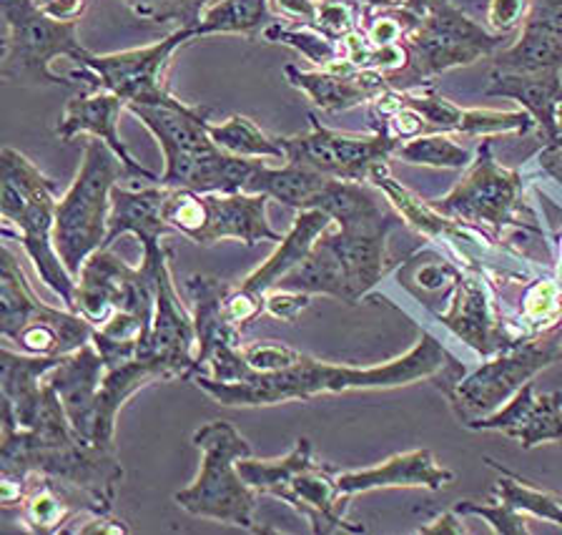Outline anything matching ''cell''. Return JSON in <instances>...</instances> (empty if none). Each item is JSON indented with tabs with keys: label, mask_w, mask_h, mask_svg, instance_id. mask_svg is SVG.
<instances>
[{
	"label": "cell",
	"mask_w": 562,
	"mask_h": 535,
	"mask_svg": "<svg viewBox=\"0 0 562 535\" xmlns=\"http://www.w3.org/2000/svg\"><path fill=\"white\" fill-rule=\"evenodd\" d=\"M241 355L246 365H249V370L261 375L284 370V367L294 365L302 357L299 349L284 345V342H257V345L241 347Z\"/></svg>",
	"instance_id": "cell-44"
},
{
	"label": "cell",
	"mask_w": 562,
	"mask_h": 535,
	"mask_svg": "<svg viewBox=\"0 0 562 535\" xmlns=\"http://www.w3.org/2000/svg\"><path fill=\"white\" fill-rule=\"evenodd\" d=\"M485 462L490 465V468L499 470V476H503L495 486L497 495L503 503L517 508L520 513H530L535 517H542V521L555 523L562 528V498L560 495L544 493V490L530 486V482H525L520 476L505 470L503 465L495 462L492 458H485Z\"/></svg>",
	"instance_id": "cell-36"
},
{
	"label": "cell",
	"mask_w": 562,
	"mask_h": 535,
	"mask_svg": "<svg viewBox=\"0 0 562 535\" xmlns=\"http://www.w3.org/2000/svg\"><path fill=\"white\" fill-rule=\"evenodd\" d=\"M339 490L347 495L369 493V490L384 488H429L439 490L452 486L454 472L437 465L435 455L429 450H412L402 455H392L390 460L374 468L339 472Z\"/></svg>",
	"instance_id": "cell-25"
},
{
	"label": "cell",
	"mask_w": 562,
	"mask_h": 535,
	"mask_svg": "<svg viewBox=\"0 0 562 535\" xmlns=\"http://www.w3.org/2000/svg\"><path fill=\"white\" fill-rule=\"evenodd\" d=\"M209 136L214 138L218 148H224L226 154L244 156V159H279L286 161V148L281 144V138H271L246 116H232L224 124L211 126Z\"/></svg>",
	"instance_id": "cell-35"
},
{
	"label": "cell",
	"mask_w": 562,
	"mask_h": 535,
	"mask_svg": "<svg viewBox=\"0 0 562 535\" xmlns=\"http://www.w3.org/2000/svg\"><path fill=\"white\" fill-rule=\"evenodd\" d=\"M193 445L204 453V458L193 486L173 495L176 505L196 517L259 531L254 521L259 493L239 476V460L251 458V445L226 420L201 425L193 433Z\"/></svg>",
	"instance_id": "cell-6"
},
{
	"label": "cell",
	"mask_w": 562,
	"mask_h": 535,
	"mask_svg": "<svg viewBox=\"0 0 562 535\" xmlns=\"http://www.w3.org/2000/svg\"><path fill=\"white\" fill-rule=\"evenodd\" d=\"M364 8H372V11H380V8H400L404 3H400V0H359Z\"/></svg>",
	"instance_id": "cell-53"
},
{
	"label": "cell",
	"mask_w": 562,
	"mask_h": 535,
	"mask_svg": "<svg viewBox=\"0 0 562 535\" xmlns=\"http://www.w3.org/2000/svg\"><path fill=\"white\" fill-rule=\"evenodd\" d=\"M103 375L105 363L93 342L60 357V363L46 375V380L64 402L70 427H74L78 441L83 443H88V417H91V408L95 394H99Z\"/></svg>",
	"instance_id": "cell-24"
},
{
	"label": "cell",
	"mask_w": 562,
	"mask_h": 535,
	"mask_svg": "<svg viewBox=\"0 0 562 535\" xmlns=\"http://www.w3.org/2000/svg\"><path fill=\"white\" fill-rule=\"evenodd\" d=\"M452 511L457 515H480L492 525V531L499 535H527L530 533V525H527L525 513L517 511V508L497 500V505H482L474 503V500H460L454 503Z\"/></svg>",
	"instance_id": "cell-42"
},
{
	"label": "cell",
	"mask_w": 562,
	"mask_h": 535,
	"mask_svg": "<svg viewBox=\"0 0 562 535\" xmlns=\"http://www.w3.org/2000/svg\"><path fill=\"white\" fill-rule=\"evenodd\" d=\"M0 11L8 29L0 76L18 86L70 83L50 71V60L68 56L81 66L91 54L78 41V21L53 19L38 0H0Z\"/></svg>",
	"instance_id": "cell-7"
},
{
	"label": "cell",
	"mask_w": 562,
	"mask_h": 535,
	"mask_svg": "<svg viewBox=\"0 0 562 535\" xmlns=\"http://www.w3.org/2000/svg\"><path fill=\"white\" fill-rule=\"evenodd\" d=\"M226 312L236 327L244 330L246 324H251L261 312H267V297L254 294L244 287H239V289L232 287V292H228V297H226Z\"/></svg>",
	"instance_id": "cell-45"
},
{
	"label": "cell",
	"mask_w": 562,
	"mask_h": 535,
	"mask_svg": "<svg viewBox=\"0 0 562 535\" xmlns=\"http://www.w3.org/2000/svg\"><path fill=\"white\" fill-rule=\"evenodd\" d=\"M503 33H492L454 8L450 0H429L427 13L407 36L409 64L386 81L407 78V86H419L457 66H470L482 56H492L503 46Z\"/></svg>",
	"instance_id": "cell-9"
},
{
	"label": "cell",
	"mask_w": 562,
	"mask_h": 535,
	"mask_svg": "<svg viewBox=\"0 0 562 535\" xmlns=\"http://www.w3.org/2000/svg\"><path fill=\"white\" fill-rule=\"evenodd\" d=\"M191 38H196V31L179 29L169 38L146 48L123 51V54L111 56L88 54L81 66L93 74V81H99L103 91L116 93L126 107L131 103H138V107L173 103L176 99L166 86V71H169L176 48Z\"/></svg>",
	"instance_id": "cell-11"
},
{
	"label": "cell",
	"mask_w": 562,
	"mask_h": 535,
	"mask_svg": "<svg viewBox=\"0 0 562 535\" xmlns=\"http://www.w3.org/2000/svg\"><path fill=\"white\" fill-rule=\"evenodd\" d=\"M312 302V294L292 292V289H269L267 292V312L281 322H296Z\"/></svg>",
	"instance_id": "cell-47"
},
{
	"label": "cell",
	"mask_w": 562,
	"mask_h": 535,
	"mask_svg": "<svg viewBox=\"0 0 562 535\" xmlns=\"http://www.w3.org/2000/svg\"><path fill=\"white\" fill-rule=\"evenodd\" d=\"M435 317L445 324L452 335L468 342L480 355L492 357L513 347L517 339L503 320L495 317L492 294L485 279L477 275H460L447 300V310H437Z\"/></svg>",
	"instance_id": "cell-15"
},
{
	"label": "cell",
	"mask_w": 562,
	"mask_h": 535,
	"mask_svg": "<svg viewBox=\"0 0 562 535\" xmlns=\"http://www.w3.org/2000/svg\"><path fill=\"white\" fill-rule=\"evenodd\" d=\"M417 533L422 535H442V533H452V535H464L468 533V528L460 523V515H457L454 511H447L442 515H437L432 523L425 525V528H419Z\"/></svg>",
	"instance_id": "cell-50"
},
{
	"label": "cell",
	"mask_w": 562,
	"mask_h": 535,
	"mask_svg": "<svg viewBox=\"0 0 562 535\" xmlns=\"http://www.w3.org/2000/svg\"><path fill=\"white\" fill-rule=\"evenodd\" d=\"M140 119L164 152L166 171L158 183L166 189H193L199 194L244 191L259 159L226 154L209 136V109L187 107L176 99L158 107H126Z\"/></svg>",
	"instance_id": "cell-2"
},
{
	"label": "cell",
	"mask_w": 562,
	"mask_h": 535,
	"mask_svg": "<svg viewBox=\"0 0 562 535\" xmlns=\"http://www.w3.org/2000/svg\"><path fill=\"white\" fill-rule=\"evenodd\" d=\"M560 277H562V242H560Z\"/></svg>",
	"instance_id": "cell-55"
},
{
	"label": "cell",
	"mask_w": 562,
	"mask_h": 535,
	"mask_svg": "<svg viewBox=\"0 0 562 535\" xmlns=\"http://www.w3.org/2000/svg\"><path fill=\"white\" fill-rule=\"evenodd\" d=\"M390 230H337L322 236L345 269L357 302L367 297L384 277V242Z\"/></svg>",
	"instance_id": "cell-30"
},
{
	"label": "cell",
	"mask_w": 562,
	"mask_h": 535,
	"mask_svg": "<svg viewBox=\"0 0 562 535\" xmlns=\"http://www.w3.org/2000/svg\"><path fill=\"white\" fill-rule=\"evenodd\" d=\"M33 289L25 282V275L18 265L13 252L3 244L0 249V332L5 339H13L31 314L38 310Z\"/></svg>",
	"instance_id": "cell-33"
},
{
	"label": "cell",
	"mask_w": 562,
	"mask_h": 535,
	"mask_svg": "<svg viewBox=\"0 0 562 535\" xmlns=\"http://www.w3.org/2000/svg\"><path fill=\"white\" fill-rule=\"evenodd\" d=\"M331 216L324 214L322 209H302L296 214L292 230L286 236H281L279 247L274 254L263 261L259 269H254L249 277L244 279V289H249L254 294L267 297L269 289H274L281 277L286 271H292L296 265L310 257V252L316 247V242L331 230Z\"/></svg>",
	"instance_id": "cell-28"
},
{
	"label": "cell",
	"mask_w": 562,
	"mask_h": 535,
	"mask_svg": "<svg viewBox=\"0 0 562 535\" xmlns=\"http://www.w3.org/2000/svg\"><path fill=\"white\" fill-rule=\"evenodd\" d=\"M284 74L289 83L306 93L314 107L327 113H339L362 103H372L380 99L392 86L384 74L376 71H359L349 64L347 58L324 68V71H299L296 66H286Z\"/></svg>",
	"instance_id": "cell-19"
},
{
	"label": "cell",
	"mask_w": 562,
	"mask_h": 535,
	"mask_svg": "<svg viewBox=\"0 0 562 535\" xmlns=\"http://www.w3.org/2000/svg\"><path fill=\"white\" fill-rule=\"evenodd\" d=\"M263 38L271 43H281V46L294 48L296 54H302L306 60H312L314 66H319V71L329 68L341 60V41H334L324 36L322 31H316L314 25H302V29H286V25L271 23L263 31Z\"/></svg>",
	"instance_id": "cell-38"
},
{
	"label": "cell",
	"mask_w": 562,
	"mask_h": 535,
	"mask_svg": "<svg viewBox=\"0 0 562 535\" xmlns=\"http://www.w3.org/2000/svg\"><path fill=\"white\" fill-rule=\"evenodd\" d=\"M74 515L64 495H58L56 480L48 476H41L38 486H33L23 498V525L35 535L58 533Z\"/></svg>",
	"instance_id": "cell-37"
},
{
	"label": "cell",
	"mask_w": 562,
	"mask_h": 535,
	"mask_svg": "<svg viewBox=\"0 0 562 535\" xmlns=\"http://www.w3.org/2000/svg\"><path fill=\"white\" fill-rule=\"evenodd\" d=\"M485 96H503L513 99L530 113L540 129L544 144H552L560 136L558 109L562 101L560 74H513L492 71Z\"/></svg>",
	"instance_id": "cell-27"
},
{
	"label": "cell",
	"mask_w": 562,
	"mask_h": 535,
	"mask_svg": "<svg viewBox=\"0 0 562 535\" xmlns=\"http://www.w3.org/2000/svg\"><path fill=\"white\" fill-rule=\"evenodd\" d=\"M156 285L144 267H128L109 247H101L86 259L78 275L76 312L99 327L113 312L154 314Z\"/></svg>",
	"instance_id": "cell-12"
},
{
	"label": "cell",
	"mask_w": 562,
	"mask_h": 535,
	"mask_svg": "<svg viewBox=\"0 0 562 535\" xmlns=\"http://www.w3.org/2000/svg\"><path fill=\"white\" fill-rule=\"evenodd\" d=\"M126 3L146 21L179 23V29L196 31L209 0H126Z\"/></svg>",
	"instance_id": "cell-41"
},
{
	"label": "cell",
	"mask_w": 562,
	"mask_h": 535,
	"mask_svg": "<svg viewBox=\"0 0 562 535\" xmlns=\"http://www.w3.org/2000/svg\"><path fill=\"white\" fill-rule=\"evenodd\" d=\"M540 164L542 169L555 174V177H562V134L555 138V142L544 146V152L540 154Z\"/></svg>",
	"instance_id": "cell-52"
},
{
	"label": "cell",
	"mask_w": 562,
	"mask_h": 535,
	"mask_svg": "<svg viewBox=\"0 0 562 535\" xmlns=\"http://www.w3.org/2000/svg\"><path fill=\"white\" fill-rule=\"evenodd\" d=\"M83 535H93V533H131V528L123 521H119V517H113L111 513H99V517L95 521H91L88 525H83L81 531Z\"/></svg>",
	"instance_id": "cell-51"
},
{
	"label": "cell",
	"mask_w": 562,
	"mask_h": 535,
	"mask_svg": "<svg viewBox=\"0 0 562 535\" xmlns=\"http://www.w3.org/2000/svg\"><path fill=\"white\" fill-rule=\"evenodd\" d=\"M206 197V230L201 234V247L209 244L236 239L246 247H257L259 242H281L269 226L267 216V194H204Z\"/></svg>",
	"instance_id": "cell-22"
},
{
	"label": "cell",
	"mask_w": 562,
	"mask_h": 535,
	"mask_svg": "<svg viewBox=\"0 0 562 535\" xmlns=\"http://www.w3.org/2000/svg\"><path fill=\"white\" fill-rule=\"evenodd\" d=\"M58 201L56 181L15 148L5 146L0 152V214L3 226H15V232L3 230V236H18L38 277L60 297L66 310L76 312L78 279L66 269L53 239Z\"/></svg>",
	"instance_id": "cell-4"
},
{
	"label": "cell",
	"mask_w": 562,
	"mask_h": 535,
	"mask_svg": "<svg viewBox=\"0 0 562 535\" xmlns=\"http://www.w3.org/2000/svg\"><path fill=\"white\" fill-rule=\"evenodd\" d=\"M279 8V13L289 15V19L302 21L304 25H314L316 21V3L319 0H271Z\"/></svg>",
	"instance_id": "cell-49"
},
{
	"label": "cell",
	"mask_w": 562,
	"mask_h": 535,
	"mask_svg": "<svg viewBox=\"0 0 562 535\" xmlns=\"http://www.w3.org/2000/svg\"><path fill=\"white\" fill-rule=\"evenodd\" d=\"M462 363L439 345V339L422 332L415 347L407 355L390 359L380 367H349L329 365L322 359L304 355L294 365L279 372H254L246 365L241 349H226L211 357L209 363L193 372L199 390L214 398L226 408H261L279 405L289 400H312L322 392H349V390H386L415 384L419 380H435L442 372Z\"/></svg>",
	"instance_id": "cell-1"
},
{
	"label": "cell",
	"mask_w": 562,
	"mask_h": 535,
	"mask_svg": "<svg viewBox=\"0 0 562 535\" xmlns=\"http://www.w3.org/2000/svg\"><path fill=\"white\" fill-rule=\"evenodd\" d=\"M119 179H128L123 161L101 138H88L76 179L56 207V230H53L60 259L76 279L86 259L105 247L111 194Z\"/></svg>",
	"instance_id": "cell-5"
},
{
	"label": "cell",
	"mask_w": 562,
	"mask_h": 535,
	"mask_svg": "<svg viewBox=\"0 0 562 535\" xmlns=\"http://www.w3.org/2000/svg\"><path fill=\"white\" fill-rule=\"evenodd\" d=\"M38 3L58 21H78L88 8V0H38Z\"/></svg>",
	"instance_id": "cell-48"
},
{
	"label": "cell",
	"mask_w": 562,
	"mask_h": 535,
	"mask_svg": "<svg viewBox=\"0 0 562 535\" xmlns=\"http://www.w3.org/2000/svg\"><path fill=\"white\" fill-rule=\"evenodd\" d=\"M497 71L560 74L562 0H530L520 38L495 56Z\"/></svg>",
	"instance_id": "cell-17"
},
{
	"label": "cell",
	"mask_w": 562,
	"mask_h": 535,
	"mask_svg": "<svg viewBox=\"0 0 562 535\" xmlns=\"http://www.w3.org/2000/svg\"><path fill=\"white\" fill-rule=\"evenodd\" d=\"M0 476L29 482L31 476H48L81 488L93 500L95 513H111L123 468L116 450L78 441L76 433L43 435L15 425L3 408L0 441Z\"/></svg>",
	"instance_id": "cell-3"
},
{
	"label": "cell",
	"mask_w": 562,
	"mask_h": 535,
	"mask_svg": "<svg viewBox=\"0 0 562 535\" xmlns=\"http://www.w3.org/2000/svg\"><path fill=\"white\" fill-rule=\"evenodd\" d=\"M187 292L193 302V330H196V372L211 357L226 349H241V330L226 312V297L232 285L224 279L191 275Z\"/></svg>",
	"instance_id": "cell-23"
},
{
	"label": "cell",
	"mask_w": 562,
	"mask_h": 535,
	"mask_svg": "<svg viewBox=\"0 0 562 535\" xmlns=\"http://www.w3.org/2000/svg\"><path fill=\"white\" fill-rule=\"evenodd\" d=\"M470 430H495L525 450L542 443H562V392L538 394L532 380L515 392L497 412L472 420Z\"/></svg>",
	"instance_id": "cell-16"
},
{
	"label": "cell",
	"mask_w": 562,
	"mask_h": 535,
	"mask_svg": "<svg viewBox=\"0 0 562 535\" xmlns=\"http://www.w3.org/2000/svg\"><path fill=\"white\" fill-rule=\"evenodd\" d=\"M269 21V0H218L201 15L196 38L214 36V33H241L254 41L263 36Z\"/></svg>",
	"instance_id": "cell-34"
},
{
	"label": "cell",
	"mask_w": 562,
	"mask_h": 535,
	"mask_svg": "<svg viewBox=\"0 0 562 535\" xmlns=\"http://www.w3.org/2000/svg\"><path fill=\"white\" fill-rule=\"evenodd\" d=\"M527 8H530V0H490L487 23L492 33H503V36H507L509 31L522 25Z\"/></svg>",
	"instance_id": "cell-46"
},
{
	"label": "cell",
	"mask_w": 562,
	"mask_h": 535,
	"mask_svg": "<svg viewBox=\"0 0 562 535\" xmlns=\"http://www.w3.org/2000/svg\"><path fill=\"white\" fill-rule=\"evenodd\" d=\"M140 267L154 275L156 285V310L154 327L148 337V359H161L173 370L176 377H191L196 372V330L193 320L183 310L176 294L169 271V252L164 247L144 254Z\"/></svg>",
	"instance_id": "cell-14"
},
{
	"label": "cell",
	"mask_w": 562,
	"mask_h": 535,
	"mask_svg": "<svg viewBox=\"0 0 562 535\" xmlns=\"http://www.w3.org/2000/svg\"><path fill=\"white\" fill-rule=\"evenodd\" d=\"M404 8H407V11H412L415 15H425L427 13V8H429V0H404Z\"/></svg>",
	"instance_id": "cell-54"
},
{
	"label": "cell",
	"mask_w": 562,
	"mask_h": 535,
	"mask_svg": "<svg viewBox=\"0 0 562 535\" xmlns=\"http://www.w3.org/2000/svg\"><path fill=\"white\" fill-rule=\"evenodd\" d=\"M407 107L419 111L429 126L442 131H457L468 136H490V134H530L538 126L535 119L522 111H487V109H460L435 89L402 91Z\"/></svg>",
	"instance_id": "cell-21"
},
{
	"label": "cell",
	"mask_w": 562,
	"mask_h": 535,
	"mask_svg": "<svg viewBox=\"0 0 562 535\" xmlns=\"http://www.w3.org/2000/svg\"><path fill=\"white\" fill-rule=\"evenodd\" d=\"M562 357V327L542 332L538 337L515 342L513 347L492 355L490 363H482L477 370L468 372L460 380L445 388L442 394L450 400L454 415L468 427L472 420L487 417L497 412L515 392L555 365Z\"/></svg>",
	"instance_id": "cell-8"
},
{
	"label": "cell",
	"mask_w": 562,
	"mask_h": 535,
	"mask_svg": "<svg viewBox=\"0 0 562 535\" xmlns=\"http://www.w3.org/2000/svg\"><path fill=\"white\" fill-rule=\"evenodd\" d=\"M164 216L173 232H181L199 244L201 234L206 230V197L193 189H171Z\"/></svg>",
	"instance_id": "cell-40"
},
{
	"label": "cell",
	"mask_w": 562,
	"mask_h": 535,
	"mask_svg": "<svg viewBox=\"0 0 562 535\" xmlns=\"http://www.w3.org/2000/svg\"><path fill=\"white\" fill-rule=\"evenodd\" d=\"M126 109L123 99H119L116 93L111 91H95V93H86V96H76L70 99L64 109V116H60L58 126H56V136L60 142H70L78 134H88L101 138V142L109 144L113 154L119 156L126 166L128 179H144V181H158L161 177H156L154 171H148L146 166H140L126 144L121 142L119 136V116L121 111Z\"/></svg>",
	"instance_id": "cell-20"
},
{
	"label": "cell",
	"mask_w": 562,
	"mask_h": 535,
	"mask_svg": "<svg viewBox=\"0 0 562 535\" xmlns=\"http://www.w3.org/2000/svg\"><path fill=\"white\" fill-rule=\"evenodd\" d=\"M490 148L492 144L485 138L477 159L468 166V174L457 181V187L445 199L432 201V207L454 222L490 226L495 236L503 234L505 226L540 232L535 219H525V207L520 201L522 174L503 169L492 159Z\"/></svg>",
	"instance_id": "cell-10"
},
{
	"label": "cell",
	"mask_w": 562,
	"mask_h": 535,
	"mask_svg": "<svg viewBox=\"0 0 562 535\" xmlns=\"http://www.w3.org/2000/svg\"><path fill=\"white\" fill-rule=\"evenodd\" d=\"M274 289H292V292L302 294H327L339 302L357 304V297L347 282L345 269H341L339 259L334 257L327 244H322V239L316 242V247L302 265H296L279 279Z\"/></svg>",
	"instance_id": "cell-32"
},
{
	"label": "cell",
	"mask_w": 562,
	"mask_h": 535,
	"mask_svg": "<svg viewBox=\"0 0 562 535\" xmlns=\"http://www.w3.org/2000/svg\"><path fill=\"white\" fill-rule=\"evenodd\" d=\"M394 154L407 164L435 166V169H468L472 164V154L468 148L457 146L452 138L445 134L417 136L407 144H400Z\"/></svg>",
	"instance_id": "cell-39"
},
{
	"label": "cell",
	"mask_w": 562,
	"mask_h": 535,
	"mask_svg": "<svg viewBox=\"0 0 562 535\" xmlns=\"http://www.w3.org/2000/svg\"><path fill=\"white\" fill-rule=\"evenodd\" d=\"M169 191L161 183L146 189H113L105 247H111L121 234H134L144 244V254L161 249V236L173 232L164 216Z\"/></svg>",
	"instance_id": "cell-26"
},
{
	"label": "cell",
	"mask_w": 562,
	"mask_h": 535,
	"mask_svg": "<svg viewBox=\"0 0 562 535\" xmlns=\"http://www.w3.org/2000/svg\"><path fill=\"white\" fill-rule=\"evenodd\" d=\"M312 131L304 136L281 138L286 148V161H299L327 174L331 179L369 181L376 166L390 161L400 142L386 131H374V136H347L329 131L310 113Z\"/></svg>",
	"instance_id": "cell-13"
},
{
	"label": "cell",
	"mask_w": 562,
	"mask_h": 535,
	"mask_svg": "<svg viewBox=\"0 0 562 535\" xmlns=\"http://www.w3.org/2000/svg\"><path fill=\"white\" fill-rule=\"evenodd\" d=\"M347 493H341L337 472L329 465L310 462L296 476L289 480V486L281 490L279 500H284L294 511L306 517L312 525V533H364L362 525H351L345 513L349 505Z\"/></svg>",
	"instance_id": "cell-18"
},
{
	"label": "cell",
	"mask_w": 562,
	"mask_h": 535,
	"mask_svg": "<svg viewBox=\"0 0 562 535\" xmlns=\"http://www.w3.org/2000/svg\"><path fill=\"white\" fill-rule=\"evenodd\" d=\"M329 179L331 177H327V174L299 161H286L281 169H271L261 161L244 191L246 194H267L269 199H277L281 204L302 212V209L312 207V201L327 187Z\"/></svg>",
	"instance_id": "cell-31"
},
{
	"label": "cell",
	"mask_w": 562,
	"mask_h": 535,
	"mask_svg": "<svg viewBox=\"0 0 562 535\" xmlns=\"http://www.w3.org/2000/svg\"><path fill=\"white\" fill-rule=\"evenodd\" d=\"M310 209H322L339 230H394L397 214L382 204V199L362 181L329 179Z\"/></svg>",
	"instance_id": "cell-29"
},
{
	"label": "cell",
	"mask_w": 562,
	"mask_h": 535,
	"mask_svg": "<svg viewBox=\"0 0 562 535\" xmlns=\"http://www.w3.org/2000/svg\"><path fill=\"white\" fill-rule=\"evenodd\" d=\"M407 269H409V277L400 275V282H404V287L412 289L417 297H422V292L435 294V292H442V289H454L457 279L462 275L460 269H454L450 261L445 259L427 261V265H419V267L409 265Z\"/></svg>",
	"instance_id": "cell-43"
}]
</instances>
